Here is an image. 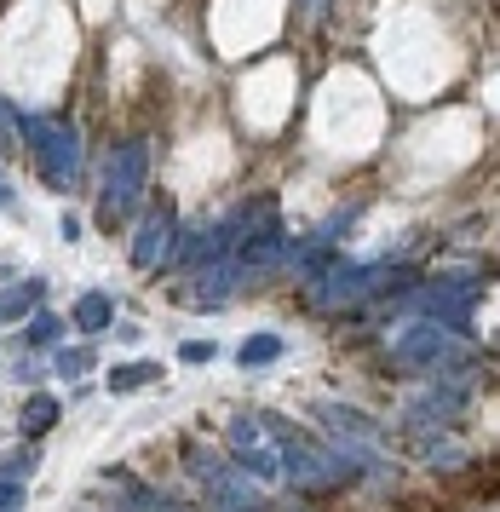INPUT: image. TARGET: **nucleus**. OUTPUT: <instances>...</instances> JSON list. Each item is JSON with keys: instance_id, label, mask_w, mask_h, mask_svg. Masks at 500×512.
<instances>
[{"instance_id": "nucleus-1", "label": "nucleus", "mask_w": 500, "mask_h": 512, "mask_svg": "<svg viewBox=\"0 0 500 512\" xmlns=\"http://www.w3.org/2000/svg\"><path fill=\"white\" fill-rule=\"evenodd\" d=\"M18 133L29 144V156L41 167V179L52 190H69L81 185V139L69 121H52V116H18Z\"/></svg>"}, {"instance_id": "nucleus-2", "label": "nucleus", "mask_w": 500, "mask_h": 512, "mask_svg": "<svg viewBox=\"0 0 500 512\" xmlns=\"http://www.w3.org/2000/svg\"><path fill=\"white\" fill-rule=\"evenodd\" d=\"M276 461H282V472H288L294 484H305V489H340V484H351V472H357L334 443L305 438V432H282Z\"/></svg>"}, {"instance_id": "nucleus-3", "label": "nucleus", "mask_w": 500, "mask_h": 512, "mask_svg": "<svg viewBox=\"0 0 500 512\" xmlns=\"http://www.w3.org/2000/svg\"><path fill=\"white\" fill-rule=\"evenodd\" d=\"M184 466L202 478V489L213 495L219 512H265V501H259V489H253L248 472H236V466H230L225 455H213L207 443H184Z\"/></svg>"}, {"instance_id": "nucleus-4", "label": "nucleus", "mask_w": 500, "mask_h": 512, "mask_svg": "<svg viewBox=\"0 0 500 512\" xmlns=\"http://www.w3.org/2000/svg\"><path fill=\"white\" fill-rule=\"evenodd\" d=\"M144 179H150V150L138 139H121L104 156V219H121V213L138 208V196H144Z\"/></svg>"}, {"instance_id": "nucleus-5", "label": "nucleus", "mask_w": 500, "mask_h": 512, "mask_svg": "<svg viewBox=\"0 0 500 512\" xmlns=\"http://www.w3.org/2000/svg\"><path fill=\"white\" fill-rule=\"evenodd\" d=\"M230 438V455L242 461V472H248L253 484H276L282 478V461H276V443H271V420L265 415H236L225 426Z\"/></svg>"}, {"instance_id": "nucleus-6", "label": "nucleus", "mask_w": 500, "mask_h": 512, "mask_svg": "<svg viewBox=\"0 0 500 512\" xmlns=\"http://www.w3.org/2000/svg\"><path fill=\"white\" fill-rule=\"evenodd\" d=\"M391 282H397V265H334L328 277L311 288V300L317 305H363V300H374V294H386Z\"/></svg>"}, {"instance_id": "nucleus-7", "label": "nucleus", "mask_w": 500, "mask_h": 512, "mask_svg": "<svg viewBox=\"0 0 500 512\" xmlns=\"http://www.w3.org/2000/svg\"><path fill=\"white\" fill-rule=\"evenodd\" d=\"M397 357L414 369H449V363H460V340L443 334V323H420L397 334Z\"/></svg>"}, {"instance_id": "nucleus-8", "label": "nucleus", "mask_w": 500, "mask_h": 512, "mask_svg": "<svg viewBox=\"0 0 500 512\" xmlns=\"http://www.w3.org/2000/svg\"><path fill=\"white\" fill-rule=\"evenodd\" d=\"M173 242H179V219H173V208L161 202V208H150L144 219H138L133 265H138V271H156V265H167V259H173Z\"/></svg>"}, {"instance_id": "nucleus-9", "label": "nucleus", "mask_w": 500, "mask_h": 512, "mask_svg": "<svg viewBox=\"0 0 500 512\" xmlns=\"http://www.w3.org/2000/svg\"><path fill=\"white\" fill-rule=\"evenodd\" d=\"M236 282H242V265H236V259H225V265H202V282L190 288V311H213V305H225Z\"/></svg>"}, {"instance_id": "nucleus-10", "label": "nucleus", "mask_w": 500, "mask_h": 512, "mask_svg": "<svg viewBox=\"0 0 500 512\" xmlns=\"http://www.w3.org/2000/svg\"><path fill=\"white\" fill-rule=\"evenodd\" d=\"M41 300H46V282L41 277L18 282V288H0V323H18V317H29Z\"/></svg>"}, {"instance_id": "nucleus-11", "label": "nucleus", "mask_w": 500, "mask_h": 512, "mask_svg": "<svg viewBox=\"0 0 500 512\" xmlns=\"http://www.w3.org/2000/svg\"><path fill=\"white\" fill-rule=\"evenodd\" d=\"M18 426H23V438H46V432L58 426V397H46V392H29V403H23Z\"/></svg>"}, {"instance_id": "nucleus-12", "label": "nucleus", "mask_w": 500, "mask_h": 512, "mask_svg": "<svg viewBox=\"0 0 500 512\" xmlns=\"http://www.w3.org/2000/svg\"><path fill=\"white\" fill-rule=\"evenodd\" d=\"M276 357H282V334H248L242 351H236V363H242V369H271Z\"/></svg>"}, {"instance_id": "nucleus-13", "label": "nucleus", "mask_w": 500, "mask_h": 512, "mask_svg": "<svg viewBox=\"0 0 500 512\" xmlns=\"http://www.w3.org/2000/svg\"><path fill=\"white\" fill-rule=\"evenodd\" d=\"M110 294H81V300H75V328H81V334H104V328H110Z\"/></svg>"}, {"instance_id": "nucleus-14", "label": "nucleus", "mask_w": 500, "mask_h": 512, "mask_svg": "<svg viewBox=\"0 0 500 512\" xmlns=\"http://www.w3.org/2000/svg\"><path fill=\"white\" fill-rule=\"evenodd\" d=\"M150 380H161V363H121V369H110V392H138V386H150Z\"/></svg>"}, {"instance_id": "nucleus-15", "label": "nucleus", "mask_w": 500, "mask_h": 512, "mask_svg": "<svg viewBox=\"0 0 500 512\" xmlns=\"http://www.w3.org/2000/svg\"><path fill=\"white\" fill-rule=\"evenodd\" d=\"M460 403H466V397H460L455 386H449V392H426V403H414V409H409V420H437V415H460Z\"/></svg>"}, {"instance_id": "nucleus-16", "label": "nucleus", "mask_w": 500, "mask_h": 512, "mask_svg": "<svg viewBox=\"0 0 500 512\" xmlns=\"http://www.w3.org/2000/svg\"><path fill=\"white\" fill-rule=\"evenodd\" d=\"M52 340H58V317L35 311V317L23 323V346H52Z\"/></svg>"}, {"instance_id": "nucleus-17", "label": "nucleus", "mask_w": 500, "mask_h": 512, "mask_svg": "<svg viewBox=\"0 0 500 512\" xmlns=\"http://www.w3.org/2000/svg\"><path fill=\"white\" fill-rule=\"evenodd\" d=\"M58 374H69V380H81V374L92 369V351H58V363H52Z\"/></svg>"}, {"instance_id": "nucleus-18", "label": "nucleus", "mask_w": 500, "mask_h": 512, "mask_svg": "<svg viewBox=\"0 0 500 512\" xmlns=\"http://www.w3.org/2000/svg\"><path fill=\"white\" fill-rule=\"evenodd\" d=\"M18 507H23V484L0 472V512H18Z\"/></svg>"}, {"instance_id": "nucleus-19", "label": "nucleus", "mask_w": 500, "mask_h": 512, "mask_svg": "<svg viewBox=\"0 0 500 512\" xmlns=\"http://www.w3.org/2000/svg\"><path fill=\"white\" fill-rule=\"evenodd\" d=\"M213 351H219L213 340H184L179 357H184V363H213Z\"/></svg>"}, {"instance_id": "nucleus-20", "label": "nucleus", "mask_w": 500, "mask_h": 512, "mask_svg": "<svg viewBox=\"0 0 500 512\" xmlns=\"http://www.w3.org/2000/svg\"><path fill=\"white\" fill-rule=\"evenodd\" d=\"M0 208H12V185L6 179H0Z\"/></svg>"}]
</instances>
